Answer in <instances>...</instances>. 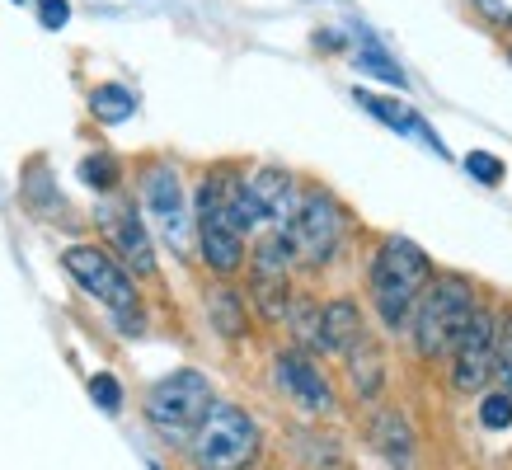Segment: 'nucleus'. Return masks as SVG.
<instances>
[{
  "label": "nucleus",
  "mask_w": 512,
  "mask_h": 470,
  "mask_svg": "<svg viewBox=\"0 0 512 470\" xmlns=\"http://www.w3.org/2000/svg\"><path fill=\"white\" fill-rule=\"evenodd\" d=\"M259 226V212L249 203L245 179L217 170L198 188V250L212 273H235L245 264V235Z\"/></svg>",
  "instance_id": "obj_1"
},
{
  "label": "nucleus",
  "mask_w": 512,
  "mask_h": 470,
  "mask_svg": "<svg viewBox=\"0 0 512 470\" xmlns=\"http://www.w3.org/2000/svg\"><path fill=\"white\" fill-rule=\"evenodd\" d=\"M480 311L475 301V282L461 273H433L428 287L419 292L414 311H409V334H414V353L419 358H447L456 334L470 325V315Z\"/></svg>",
  "instance_id": "obj_2"
},
{
  "label": "nucleus",
  "mask_w": 512,
  "mask_h": 470,
  "mask_svg": "<svg viewBox=\"0 0 512 470\" xmlns=\"http://www.w3.org/2000/svg\"><path fill=\"white\" fill-rule=\"evenodd\" d=\"M428 278H433V259H428L409 235L381 240L367 282H372V306L390 334H400V329L409 325V311H414L419 292L428 287Z\"/></svg>",
  "instance_id": "obj_3"
},
{
  "label": "nucleus",
  "mask_w": 512,
  "mask_h": 470,
  "mask_svg": "<svg viewBox=\"0 0 512 470\" xmlns=\"http://www.w3.org/2000/svg\"><path fill=\"white\" fill-rule=\"evenodd\" d=\"M264 452V433L240 405H217L202 414L188 438V456L198 470H249Z\"/></svg>",
  "instance_id": "obj_4"
},
{
  "label": "nucleus",
  "mask_w": 512,
  "mask_h": 470,
  "mask_svg": "<svg viewBox=\"0 0 512 470\" xmlns=\"http://www.w3.org/2000/svg\"><path fill=\"white\" fill-rule=\"evenodd\" d=\"M62 268L76 278V287L85 297H94L99 306H109L113 320L123 329H141V315H137V282L127 273L109 250L99 245H71L62 254Z\"/></svg>",
  "instance_id": "obj_5"
},
{
  "label": "nucleus",
  "mask_w": 512,
  "mask_h": 470,
  "mask_svg": "<svg viewBox=\"0 0 512 470\" xmlns=\"http://www.w3.org/2000/svg\"><path fill=\"white\" fill-rule=\"evenodd\" d=\"M207 409H212V381L202 372H193V367H179V372L160 376L156 386L146 391V419L165 438L188 442Z\"/></svg>",
  "instance_id": "obj_6"
},
{
  "label": "nucleus",
  "mask_w": 512,
  "mask_h": 470,
  "mask_svg": "<svg viewBox=\"0 0 512 470\" xmlns=\"http://www.w3.org/2000/svg\"><path fill=\"white\" fill-rule=\"evenodd\" d=\"M343 231H348V212L339 207V198L329 193V188H311V193H301V203H296V217L287 221V245H292V259L301 264H329L334 250L343 245Z\"/></svg>",
  "instance_id": "obj_7"
},
{
  "label": "nucleus",
  "mask_w": 512,
  "mask_h": 470,
  "mask_svg": "<svg viewBox=\"0 0 512 470\" xmlns=\"http://www.w3.org/2000/svg\"><path fill=\"white\" fill-rule=\"evenodd\" d=\"M141 203H146L151 221L160 226V235H165L174 250L184 254L193 221H188V198H184V184H179L174 165L156 160V165H146V170H141Z\"/></svg>",
  "instance_id": "obj_8"
},
{
  "label": "nucleus",
  "mask_w": 512,
  "mask_h": 470,
  "mask_svg": "<svg viewBox=\"0 0 512 470\" xmlns=\"http://www.w3.org/2000/svg\"><path fill=\"white\" fill-rule=\"evenodd\" d=\"M494 329L498 315L475 311L470 325L456 334V344H451V386L461 395H475L489 386V376H494Z\"/></svg>",
  "instance_id": "obj_9"
},
{
  "label": "nucleus",
  "mask_w": 512,
  "mask_h": 470,
  "mask_svg": "<svg viewBox=\"0 0 512 470\" xmlns=\"http://www.w3.org/2000/svg\"><path fill=\"white\" fill-rule=\"evenodd\" d=\"M273 376H278V386L292 395L296 409H306V414H334L339 409V395L329 386V376L315 367V358L306 348H287L278 353L273 362Z\"/></svg>",
  "instance_id": "obj_10"
},
{
  "label": "nucleus",
  "mask_w": 512,
  "mask_h": 470,
  "mask_svg": "<svg viewBox=\"0 0 512 470\" xmlns=\"http://www.w3.org/2000/svg\"><path fill=\"white\" fill-rule=\"evenodd\" d=\"M245 193L254 203V212H259V221H273V231H287V221L296 217V203H301L296 179L287 170H278V165H264V170L249 174Z\"/></svg>",
  "instance_id": "obj_11"
},
{
  "label": "nucleus",
  "mask_w": 512,
  "mask_h": 470,
  "mask_svg": "<svg viewBox=\"0 0 512 470\" xmlns=\"http://www.w3.org/2000/svg\"><path fill=\"white\" fill-rule=\"evenodd\" d=\"M104 231H109V240L118 245V264H123L127 273H156L151 235H146V226H141V217L132 212V207H113V212H104Z\"/></svg>",
  "instance_id": "obj_12"
},
{
  "label": "nucleus",
  "mask_w": 512,
  "mask_h": 470,
  "mask_svg": "<svg viewBox=\"0 0 512 470\" xmlns=\"http://www.w3.org/2000/svg\"><path fill=\"white\" fill-rule=\"evenodd\" d=\"M362 334H367V325H362L357 301L334 297L320 306V334H315V348H320V353H348Z\"/></svg>",
  "instance_id": "obj_13"
},
{
  "label": "nucleus",
  "mask_w": 512,
  "mask_h": 470,
  "mask_svg": "<svg viewBox=\"0 0 512 470\" xmlns=\"http://www.w3.org/2000/svg\"><path fill=\"white\" fill-rule=\"evenodd\" d=\"M353 99H357V109H367L376 118V123H386V127H395V132H414V137H423L428 146H433L437 156H447V146H442V137H437L433 127L423 123L414 109H404V104H395V99H381V94H372V90H353Z\"/></svg>",
  "instance_id": "obj_14"
},
{
  "label": "nucleus",
  "mask_w": 512,
  "mask_h": 470,
  "mask_svg": "<svg viewBox=\"0 0 512 470\" xmlns=\"http://www.w3.org/2000/svg\"><path fill=\"white\" fill-rule=\"evenodd\" d=\"M348 367H353V391L362 395V400L381 395V386H386V358H381V344H376L372 334H362V339L348 348Z\"/></svg>",
  "instance_id": "obj_15"
},
{
  "label": "nucleus",
  "mask_w": 512,
  "mask_h": 470,
  "mask_svg": "<svg viewBox=\"0 0 512 470\" xmlns=\"http://www.w3.org/2000/svg\"><path fill=\"white\" fill-rule=\"evenodd\" d=\"M372 442L381 447V456H386L390 466H409V456H414V433H409L400 409H376Z\"/></svg>",
  "instance_id": "obj_16"
},
{
  "label": "nucleus",
  "mask_w": 512,
  "mask_h": 470,
  "mask_svg": "<svg viewBox=\"0 0 512 470\" xmlns=\"http://www.w3.org/2000/svg\"><path fill=\"white\" fill-rule=\"evenodd\" d=\"M90 113L99 118V123H109V127H118V123H127L132 113H137V94L127 90V85H94L90 90Z\"/></svg>",
  "instance_id": "obj_17"
},
{
  "label": "nucleus",
  "mask_w": 512,
  "mask_h": 470,
  "mask_svg": "<svg viewBox=\"0 0 512 470\" xmlns=\"http://www.w3.org/2000/svg\"><path fill=\"white\" fill-rule=\"evenodd\" d=\"M207 315H212L217 334H226V339H240V334H245V301L235 297V292H226V287H217V292L207 297Z\"/></svg>",
  "instance_id": "obj_18"
},
{
  "label": "nucleus",
  "mask_w": 512,
  "mask_h": 470,
  "mask_svg": "<svg viewBox=\"0 0 512 470\" xmlns=\"http://www.w3.org/2000/svg\"><path fill=\"white\" fill-rule=\"evenodd\" d=\"M353 66H357V71H367V76H376V80H386V85H395V90L404 85L400 62H395V57H386V47L376 43V38H362V47H357Z\"/></svg>",
  "instance_id": "obj_19"
},
{
  "label": "nucleus",
  "mask_w": 512,
  "mask_h": 470,
  "mask_svg": "<svg viewBox=\"0 0 512 470\" xmlns=\"http://www.w3.org/2000/svg\"><path fill=\"white\" fill-rule=\"evenodd\" d=\"M489 381H498V391L512 395V311L494 329V376Z\"/></svg>",
  "instance_id": "obj_20"
},
{
  "label": "nucleus",
  "mask_w": 512,
  "mask_h": 470,
  "mask_svg": "<svg viewBox=\"0 0 512 470\" xmlns=\"http://www.w3.org/2000/svg\"><path fill=\"white\" fill-rule=\"evenodd\" d=\"M480 423L489 428V433H503L512 423V395L508 391H489L480 405Z\"/></svg>",
  "instance_id": "obj_21"
},
{
  "label": "nucleus",
  "mask_w": 512,
  "mask_h": 470,
  "mask_svg": "<svg viewBox=\"0 0 512 470\" xmlns=\"http://www.w3.org/2000/svg\"><path fill=\"white\" fill-rule=\"evenodd\" d=\"M90 400L104 409V414H118V409H123V386H118V376L94 372L90 376Z\"/></svg>",
  "instance_id": "obj_22"
},
{
  "label": "nucleus",
  "mask_w": 512,
  "mask_h": 470,
  "mask_svg": "<svg viewBox=\"0 0 512 470\" xmlns=\"http://www.w3.org/2000/svg\"><path fill=\"white\" fill-rule=\"evenodd\" d=\"M80 179L90 188H99V193H109L118 184V165L109 156H90V160H80Z\"/></svg>",
  "instance_id": "obj_23"
},
{
  "label": "nucleus",
  "mask_w": 512,
  "mask_h": 470,
  "mask_svg": "<svg viewBox=\"0 0 512 470\" xmlns=\"http://www.w3.org/2000/svg\"><path fill=\"white\" fill-rule=\"evenodd\" d=\"M292 325H296V339L315 348V334H320V306H315V301H306V297H296Z\"/></svg>",
  "instance_id": "obj_24"
},
{
  "label": "nucleus",
  "mask_w": 512,
  "mask_h": 470,
  "mask_svg": "<svg viewBox=\"0 0 512 470\" xmlns=\"http://www.w3.org/2000/svg\"><path fill=\"white\" fill-rule=\"evenodd\" d=\"M466 170H470V179H480V184H503V160L498 156H489V151H470L466 156Z\"/></svg>",
  "instance_id": "obj_25"
},
{
  "label": "nucleus",
  "mask_w": 512,
  "mask_h": 470,
  "mask_svg": "<svg viewBox=\"0 0 512 470\" xmlns=\"http://www.w3.org/2000/svg\"><path fill=\"white\" fill-rule=\"evenodd\" d=\"M38 24H43L47 33H57L71 24V5L66 0H38Z\"/></svg>",
  "instance_id": "obj_26"
},
{
  "label": "nucleus",
  "mask_w": 512,
  "mask_h": 470,
  "mask_svg": "<svg viewBox=\"0 0 512 470\" xmlns=\"http://www.w3.org/2000/svg\"><path fill=\"white\" fill-rule=\"evenodd\" d=\"M475 10L498 29H512V0H475Z\"/></svg>",
  "instance_id": "obj_27"
},
{
  "label": "nucleus",
  "mask_w": 512,
  "mask_h": 470,
  "mask_svg": "<svg viewBox=\"0 0 512 470\" xmlns=\"http://www.w3.org/2000/svg\"><path fill=\"white\" fill-rule=\"evenodd\" d=\"M508 62H512V52H508Z\"/></svg>",
  "instance_id": "obj_28"
},
{
  "label": "nucleus",
  "mask_w": 512,
  "mask_h": 470,
  "mask_svg": "<svg viewBox=\"0 0 512 470\" xmlns=\"http://www.w3.org/2000/svg\"><path fill=\"white\" fill-rule=\"evenodd\" d=\"M151 470H156V466H151Z\"/></svg>",
  "instance_id": "obj_29"
},
{
  "label": "nucleus",
  "mask_w": 512,
  "mask_h": 470,
  "mask_svg": "<svg viewBox=\"0 0 512 470\" xmlns=\"http://www.w3.org/2000/svg\"><path fill=\"white\" fill-rule=\"evenodd\" d=\"M15 5H19V0H15Z\"/></svg>",
  "instance_id": "obj_30"
}]
</instances>
